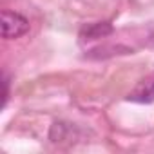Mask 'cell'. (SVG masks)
<instances>
[{
    "label": "cell",
    "instance_id": "cell-1",
    "mask_svg": "<svg viewBox=\"0 0 154 154\" xmlns=\"http://www.w3.org/2000/svg\"><path fill=\"white\" fill-rule=\"evenodd\" d=\"M27 31H29V22L26 17L15 11H8V9L2 11V36L6 40L20 38Z\"/></svg>",
    "mask_w": 154,
    "mask_h": 154
},
{
    "label": "cell",
    "instance_id": "cell-2",
    "mask_svg": "<svg viewBox=\"0 0 154 154\" xmlns=\"http://www.w3.org/2000/svg\"><path fill=\"white\" fill-rule=\"evenodd\" d=\"M129 102L134 103H152L154 102V72L138 82V85L129 93Z\"/></svg>",
    "mask_w": 154,
    "mask_h": 154
},
{
    "label": "cell",
    "instance_id": "cell-3",
    "mask_svg": "<svg viewBox=\"0 0 154 154\" xmlns=\"http://www.w3.org/2000/svg\"><path fill=\"white\" fill-rule=\"evenodd\" d=\"M112 26L109 22H98V24H89L84 26L80 31V38L82 40H98V38H105L112 33Z\"/></svg>",
    "mask_w": 154,
    "mask_h": 154
},
{
    "label": "cell",
    "instance_id": "cell-4",
    "mask_svg": "<svg viewBox=\"0 0 154 154\" xmlns=\"http://www.w3.org/2000/svg\"><path fill=\"white\" fill-rule=\"evenodd\" d=\"M2 84H4V100H2V107H6L8 98H9V78H8V74H4Z\"/></svg>",
    "mask_w": 154,
    "mask_h": 154
}]
</instances>
